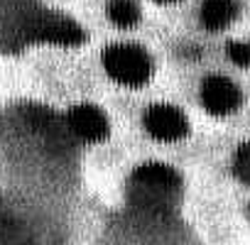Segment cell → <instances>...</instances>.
Wrapping results in <instances>:
<instances>
[{
	"label": "cell",
	"mask_w": 250,
	"mask_h": 245,
	"mask_svg": "<svg viewBox=\"0 0 250 245\" xmlns=\"http://www.w3.org/2000/svg\"><path fill=\"white\" fill-rule=\"evenodd\" d=\"M35 42L74 47L83 42V32L74 20L30 0H0V49H20Z\"/></svg>",
	"instance_id": "obj_1"
},
{
	"label": "cell",
	"mask_w": 250,
	"mask_h": 245,
	"mask_svg": "<svg viewBox=\"0 0 250 245\" xmlns=\"http://www.w3.org/2000/svg\"><path fill=\"white\" fill-rule=\"evenodd\" d=\"M182 196V177L177 169L147 162L130 174L128 182V199L130 206L147 216H172Z\"/></svg>",
	"instance_id": "obj_2"
},
{
	"label": "cell",
	"mask_w": 250,
	"mask_h": 245,
	"mask_svg": "<svg viewBox=\"0 0 250 245\" xmlns=\"http://www.w3.org/2000/svg\"><path fill=\"white\" fill-rule=\"evenodd\" d=\"M108 76L123 86H145L152 79V59L138 44H113L103 52Z\"/></svg>",
	"instance_id": "obj_3"
},
{
	"label": "cell",
	"mask_w": 250,
	"mask_h": 245,
	"mask_svg": "<svg viewBox=\"0 0 250 245\" xmlns=\"http://www.w3.org/2000/svg\"><path fill=\"white\" fill-rule=\"evenodd\" d=\"M145 128L160 143H177L189 133V120L177 105H150L145 113Z\"/></svg>",
	"instance_id": "obj_4"
},
{
	"label": "cell",
	"mask_w": 250,
	"mask_h": 245,
	"mask_svg": "<svg viewBox=\"0 0 250 245\" xmlns=\"http://www.w3.org/2000/svg\"><path fill=\"white\" fill-rule=\"evenodd\" d=\"M64 122H66L69 133H71L74 138L83 140V143H101V140H105L108 133H110L108 118L103 115V110L96 108V105H86V103L69 108Z\"/></svg>",
	"instance_id": "obj_5"
},
{
	"label": "cell",
	"mask_w": 250,
	"mask_h": 245,
	"mask_svg": "<svg viewBox=\"0 0 250 245\" xmlns=\"http://www.w3.org/2000/svg\"><path fill=\"white\" fill-rule=\"evenodd\" d=\"M240 88L226 76H206L201 83V105L211 115H230L240 108Z\"/></svg>",
	"instance_id": "obj_6"
},
{
	"label": "cell",
	"mask_w": 250,
	"mask_h": 245,
	"mask_svg": "<svg viewBox=\"0 0 250 245\" xmlns=\"http://www.w3.org/2000/svg\"><path fill=\"white\" fill-rule=\"evenodd\" d=\"M235 18H238L235 0H204L201 3V22L211 32L226 30Z\"/></svg>",
	"instance_id": "obj_7"
},
{
	"label": "cell",
	"mask_w": 250,
	"mask_h": 245,
	"mask_svg": "<svg viewBox=\"0 0 250 245\" xmlns=\"http://www.w3.org/2000/svg\"><path fill=\"white\" fill-rule=\"evenodd\" d=\"M30 225L27 221L5 201H0V243H18L30 240Z\"/></svg>",
	"instance_id": "obj_8"
},
{
	"label": "cell",
	"mask_w": 250,
	"mask_h": 245,
	"mask_svg": "<svg viewBox=\"0 0 250 245\" xmlns=\"http://www.w3.org/2000/svg\"><path fill=\"white\" fill-rule=\"evenodd\" d=\"M108 18L115 27L130 30L140 22V8L135 0H108Z\"/></svg>",
	"instance_id": "obj_9"
},
{
	"label": "cell",
	"mask_w": 250,
	"mask_h": 245,
	"mask_svg": "<svg viewBox=\"0 0 250 245\" xmlns=\"http://www.w3.org/2000/svg\"><path fill=\"white\" fill-rule=\"evenodd\" d=\"M233 172H235V177L250 189V143L238 147V152H235V157H233Z\"/></svg>",
	"instance_id": "obj_10"
},
{
	"label": "cell",
	"mask_w": 250,
	"mask_h": 245,
	"mask_svg": "<svg viewBox=\"0 0 250 245\" xmlns=\"http://www.w3.org/2000/svg\"><path fill=\"white\" fill-rule=\"evenodd\" d=\"M228 59L238 66H250V42H230L228 44Z\"/></svg>",
	"instance_id": "obj_11"
},
{
	"label": "cell",
	"mask_w": 250,
	"mask_h": 245,
	"mask_svg": "<svg viewBox=\"0 0 250 245\" xmlns=\"http://www.w3.org/2000/svg\"><path fill=\"white\" fill-rule=\"evenodd\" d=\"M155 3H160V5H172V3H179V0H155Z\"/></svg>",
	"instance_id": "obj_12"
}]
</instances>
